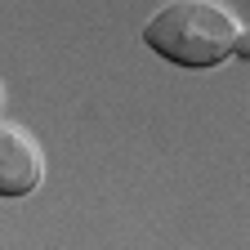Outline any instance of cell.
<instances>
[{"mask_svg": "<svg viewBox=\"0 0 250 250\" xmlns=\"http://www.w3.org/2000/svg\"><path fill=\"white\" fill-rule=\"evenodd\" d=\"M241 31L246 27L224 0H170L147 18L143 41L152 54H161L174 67L206 72L237 54Z\"/></svg>", "mask_w": 250, "mask_h": 250, "instance_id": "cell-1", "label": "cell"}, {"mask_svg": "<svg viewBox=\"0 0 250 250\" xmlns=\"http://www.w3.org/2000/svg\"><path fill=\"white\" fill-rule=\"evenodd\" d=\"M45 174V156L41 143L31 139L22 125H5L0 130V192L5 197H27Z\"/></svg>", "mask_w": 250, "mask_h": 250, "instance_id": "cell-2", "label": "cell"}, {"mask_svg": "<svg viewBox=\"0 0 250 250\" xmlns=\"http://www.w3.org/2000/svg\"><path fill=\"white\" fill-rule=\"evenodd\" d=\"M237 58L250 62V31H241V41H237Z\"/></svg>", "mask_w": 250, "mask_h": 250, "instance_id": "cell-3", "label": "cell"}]
</instances>
